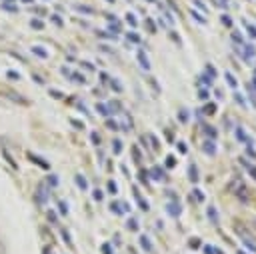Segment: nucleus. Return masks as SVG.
<instances>
[{"mask_svg":"<svg viewBox=\"0 0 256 254\" xmlns=\"http://www.w3.org/2000/svg\"><path fill=\"white\" fill-rule=\"evenodd\" d=\"M46 198H48V192H46V184H40L38 190H36V202H38V204H46Z\"/></svg>","mask_w":256,"mask_h":254,"instance_id":"f257e3e1","label":"nucleus"},{"mask_svg":"<svg viewBox=\"0 0 256 254\" xmlns=\"http://www.w3.org/2000/svg\"><path fill=\"white\" fill-rule=\"evenodd\" d=\"M150 174H152L154 180H162V178H164V170H162L160 166H154L152 170H150Z\"/></svg>","mask_w":256,"mask_h":254,"instance_id":"f03ea898","label":"nucleus"},{"mask_svg":"<svg viewBox=\"0 0 256 254\" xmlns=\"http://www.w3.org/2000/svg\"><path fill=\"white\" fill-rule=\"evenodd\" d=\"M236 136H238V140H244V142H246V146H252V140L246 136V132H244L242 128H238V130H236Z\"/></svg>","mask_w":256,"mask_h":254,"instance_id":"7ed1b4c3","label":"nucleus"},{"mask_svg":"<svg viewBox=\"0 0 256 254\" xmlns=\"http://www.w3.org/2000/svg\"><path fill=\"white\" fill-rule=\"evenodd\" d=\"M206 214H208V218L212 220V224H218V214H216V208H212V206H210Z\"/></svg>","mask_w":256,"mask_h":254,"instance_id":"20e7f679","label":"nucleus"},{"mask_svg":"<svg viewBox=\"0 0 256 254\" xmlns=\"http://www.w3.org/2000/svg\"><path fill=\"white\" fill-rule=\"evenodd\" d=\"M138 60H140V66H142V68H146V70L150 68V64H148V58L144 56V52H142V50L138 52Z\"/></svg>","mask_w":256,"mask_h":254,"instance_id":"39448f33","label":"nucleus"},{"mask_svg":"<svg viewBox=\"0 0 256 254\" xmlns=\"http://www.w3.org/2000/svg\"><path fill=\"white\" fill-rule=\"evenodd\" d=\"M32 52L36 54V56H40V58H48V52H46V50H42V46H34Z\"/></svg>","mask_w":256,"mask_h":254,"instance_id":"423d86ee","label":"nucleus"},{"mask_svg":"<svg viewBox=\"0 0 256 254\" xmlns=\"http://www.w3.org/2000/svg\"><path fill=\"white\" fill-rule=\"evenodd\" d=\"M76 184H78V186H80V188H82V190H86V188H88V182H86V178H84V176H80V174H78V176H76Z\"/></svg>","mask_w":256,"mask_h":254,"instance_id":"0eeeda50","label":"nucleus"},{"mask_svg":"<svg viewBox=\"0 0 256 254\" xmlns=\"http://www.w3.org/2000/svg\"><path fill=\"white\" fill-rule=\"evenodd\" d=\"M188 172H190V180H192V182H196V180H198V170H196V166H192V164H190Z\"/></svg>","mask_w":256,"mask_h":254,"instance_id":"6e6552de","label":"nucleus"},{"mask_svg":"<svg viewBox=\"0 0 256 254\" xmlns=\"http://www.w3.org/2000/svg\"><path fill=\"white\" fill-rule=\"evenodd\" d=\"M140 244H142V248H144V250L152 252V244H150V240L146 238V236H142V238H140Z\"/></svg>","mask_w":256,"mask_h":254,"instance_id":"1a4fd4ad","label":"nucleus"},{"mask_svg":"<svg viewBox=\"0 0 256 254\" xmlns=\"http://www.w3.org/2000/svg\"><path fill=\"white\" fill-rule=\"evenodd\" d=\"M204 150H206L208 154H214L216 152V146H214V142H204Z\"/></svg>","mask_w":256,"mask_h":254,"instance_id":"9d476101","label":"nucleus"},{"mask_svg":"<svg viewBox=\"0 0 256 254\" xmlns=\"http://www.w3.org/2000/svg\"><path fill=\"white\" fill-rule=\"evenodd\" d=\"M168 212H170L172 216L180 214V206H178V204H168Z\"/></svg>","mask_w":256,"mask_h":254,"instance_id":"9b49d317","label":"nucleus"},{"mask_svg":"<svg viewBox=\"0 0 256 254\" xmlns=\"http://www.w3.org/2000/svg\"><path fill=\"white\" fill-rule=\"evenodd\" d=\"M112 150H114V154H120V150H122V142H120V140H114V142H112Z\"/></svg>","mask_w":256,"mask_h":254,"instance_id":"f8f14e48","label":"nucleus"},{"mask_svg":"<svg viewBox=\"0 0 256 254\" xmlns=\"http://www.w3.org/2000/svg\"><path fill=\"white\" fill-rule=\"evenodd\" d=\"M30 26H32V28H36V30H42V28H44L42 20H30Z\"/></svg>","mask_w":256,"mask_h":254,"instance_id":"ddd939ff","label":"nucleus"},{"mask_svg":"<svg viewBox=\"0 0 256 254\" xmlns=\"http://www.w3.org/2000/svg\"><path fill=\"white\" fill-rule=\"evenodd\" d=\"M96 110L100 112L102 116H108V114H110V112H108V108H106V106H104V104H96Z\"/></svg>","mask_w":256,"mask_h":254,"instance_id":"4468645a","label":"nucleus"},{"mask_svg":"<svg viewBox=\"0 0 256 254\" xmlns=\"http://www.w3.org/2000/svg\"><path fill=\"white\" fill-rule=\"evenodd\" d=\"M76 10H80V12H86V14H92V8H90V6H82V4H76Z\"/></svg>","mask_w":256,"mask_h":254,"instance_id":"2eb2a0df","label":"nucleus"},{"mask_svg":"<svg viewBox=\"0 0 256 254\" xmlns=\"http://www.w3.org/2000/svg\"><path fill=\"white\" fill-rule=\"evenodd\" d=\"M226 80H228V84H230L232 88H236V80H234V76H232L230 72H226Z\"/></svg>","mask_w":256,"mask_h":254,"instance_id":"dca6fc26","label":"nucleus"},{"mask_svg":"<svg viewBox=\"0 0 256 254\" xmlns=\"http://www.w3.org/2000/svg\"><path fill=\"white\" fill-rule=\"evenodd\" d=\"M136 200H138V204H140V208H142V210H148V202H144L140 196H138V194H136Z\"/></svg>","mask_w":256,"mask_h":254,"instance_id":"f3484780","label":"nucleus"},{"mask_svg":"<svg viewBox=\"0 0 256 254\" xmlns=\"http://www.w3.org/2000/svg\"><path fill=\"white\" fill-rule=\"evenodd\" d=\"M70 122H72V126H76V128H80V130L84 128V122H80V120H76V118H72Z\"/></svg>","mask_w":256,"mask_h":254,"instance_id":"a211bd4d","label":"nucleus"},{"mask_svg":"<svg viewBox=\"0 0 256 254\" xmlns=\"http://www.w3.org/2000/svg\"><path fill=\"white\" fill-rule=\"evenodd\" d=\"M108 190H110V194H116V190H118V186H116V184H114V182H112V180H110V182H108Z\"/></svg>","mask_w":256,"mask_h":254,"instance_id":"6ab92c4d","label":"nucleus"},{"mask_svg":"<svg viewBox=\"0 0 256 254\" xmlns=\"http://www.w3.org/2000/svg\"><path fill=\"white\" fill-rule=\"evenodd\" d=\"M106 124H108V128H110V130H118V122H114V120H108Z\"/></svg>","mask_w":256,"mask_h":254,"instance_id":"aec40b11","label":"nucleus"},{"mask_svg":"<svg viewBox=\"0 0 256 254\" xmlns=\"http://www.w3.org/2000/svg\"><path fill=\"white\" fill-rule=\"evenodd\" d=\"M214 110H216V106H214V104H210V106H206L204 114H214Z\"/></svg>","mask_w":256,"mask_h":254,"instance_id":"412c9836","label":"nucleus"},{"mask_svg":"<svg viewBox=\"0 0 256 254\" xmlns=\"http://www.w3.org/2000/svg\"><path fill=\"white\" fill-rule=\"evenodd\" d=\"M90 138H92V142H94V144H100V136H98L96 132H92V134H90Z\"/></svg>","mask_w":256,"mask_h":254,"instance_id":"4be33fe9","label":"nucleus"},{"mask_svg":"<svg viewBox=\"0 0 256 254\" xmlns=\"http://www.w3.org/2000/svg\"><path fill=\"white\" fill-rule=\"evenodd\" d=\"M204 252L206 254H216V248H214V246H204Z\"/></svg>","mask_w":256,"mask_h":254,"instance_id":"5701e85b","label":"nucleus"},{"mask_svg":"<svg viewBox=\"0 0 256 254\" xmlns=\"http://www.w3.org/2000/svg\"><path fill=\"white\" fill-rule=\"evenodd\" d=\"M128 228H130V230H136V228H138V224H136V220H128Z\"/></svg>","mask_w":256,"mask_h":254,"instance_id":"b1692460","label":"nucleus"},{"mask_svg":"<svg viewBox=\"0 0 256 254\" xmlns=\"http://www.w3.org/2000/svg\"><path fill=\"white\" fill-rule=\"evenodd\" d=\"M194 196H196V200H198V202L204 200V196H202V192H200V190H194Z\"/></svg>","mask_w":256,"mask_h":254,"instance_id":"393cba45","label":"nucleus"},{"mask_svg":"<svg viewBox=\"0 0 256 254\" xmlns=\"http://www.w3.org/2000/svg\"><path fill=\"white\" fill-rule=\"evenodd\" d=\"M110 208H112V212H116V214H120V206H118V204H114V202H112V204H110Z\"/></svg>","mask_w":256,"mask_h":254,"instance_id":"a878e982","label":"nucleus"},{"mask_svg":"<svg viewBox=\"0 0 256 254\" xmlns=\"http://www.w3.org/2000/svg\"><path fill=\"white\" fill-rule=\"evenodd\" d=\"M8 78H12V80H20V74H16V72L10 70V72H8Z\"/></svg>","mask_w":256,"mask_h":254,"instance_id":"bb28decb","label":"nucleus"},{"mask_svg":"<svg viewBox=\"0 0 256 254\" xmlns=\"http://www.w3.org/2000/svg\"><path fill=\"white\" fill-rule=\"evenodd\" d=\"M2 8H4V10H8V12H14V10H16V6H12V4H2Z\"/></svg>","mask_w":256,"mask_h":254,"instance_id":"cd10ccee","label":"nucleus"},{"mask_svg":"<svg viewBox=\"0 0 256 254\" xmlns=\"http://www.w3.org/2000/svg\"><path fill=\"white\" fill-rule=\"evenodd\" d=\"M126 20H128V24H132V26H136V18H134V16H132V14H128V16H126Z\"/></svg>","mask_w":256,"mask_h":254,"instance_id":"c85d7f7f","label":"nucleus"},{"mask_svg":"<svg viewBox=\"0 0 256 254\" xmlns=\"http://www.w3.org/2000/svg\"><path fill=\"white\" fill-rule=\"evenodd\" d=\"M234 96H236V102H238V104H242V106L246 104V102H244V98H242V94H234Z\"/></svg>","mask_w":256,"mask_h":254,"instance_id":"c756f323","label":"nucleus"},{"mask_svg":"<svg viewBox=\"0 0 256 254\" xmlns=\"http://www.w3.org/2000/svg\"><path fill=\"white\" fill-rule=\"evenodd\" d=\"M94 198H96V200H102V190H94Z\"/></svg>","mask_w":256,"mask_h":254,"instance_id":"7c9ffc66","label":"nucleus"},{"mask_svg":"<svg viewBox=\"0 0 256 254\" xmlns=\"http://www.w3.org/2000/svg\"><path fill=\"white\" fill-rule=\"evenodd\" d=\"M72 78L76 82H86V80H84V76H80V74H72Z\"/></svg>","mask_w":256,"mask_h":254,"instance_id":"2f4dec72","label":"nucleus"},{"mask_svg":"<svg viewBox=\"0 0 256 254\" xmlns=\"http://www.w3.org/2000/svg\"><path fill=\"white\" fill-rule=\"evenodd\" d=\"M128 40H132V42H138V40H140V38H138L136 34H130V32H128Z\"/></svg>","mask_w":256,"mask_h":254,"instance_id":"473e14b6","label":"nucleus"},{"mask_svg":"<svg viewBox=\"0 0 256 254\" xmlns=\"http://www.w3.org/2000/svg\"><path fill=\"white\" fill-rule=\"evenodd\" d=\"M190 246H192V248H198V246H200V242H198V238H194V240H192V242H190Z\"/></svg>","mask_w":256,"mask_h":254,"instance_id":"72a5a7b5","label":"nucleus"},{"mask_svg":"<svg viewBox=\"0 0 256 254\" xmlns=\"http://www.w3.org/2000/svg\"><path fill=\"white\" fill-rule=\"evenodd\" d=\"M50 94H52L54 98H62V94H60V92H58V90H50Z\"/></svg>","mask_w":256,"mask_h":254,"instance_id":"f704fd0d","label":"nucleus"},{"mask_svg":"<svg viewBox=\"0 0 256 254\" xmlns=\"http://www.w3.org/2000/svg\"><path fill=\"white\" fill-rule=\"evenodd\" d=\"M248 170H250V174H252V178H256V168H254V166H252V164H250V166H248Z\"/></svg>","mask_w":256,"mask_h":254,"instance_id":"c9c22d12","label":"nucleus"},{"mask_svg":"<svg viewBox=\"0 0 256 254\" xmlns=\"http://www.w3.org/2000/svg\"><path fill=\"white\" fill-rule=\"evenodd\" d=\"M186 118H188V114H186V110H182V112H180V120H182V122H184V120H186Z\"/></svg>","mask_w":256,"mask_h":254,"instance_id":"e433bc0d","label":"nucleus"},{"mask_svg":"<svg viewBox=\"0 0 256 254\" xmlns=\"http://www.w3.org/2000/svg\"><path fill=\"white\" fill-rule=\"evenodd\" d=\"M32 80H36V82H38V84H42V78H40V76H36V74H32Z\"/></svg>","mask_w":256,"mask_h":254,"instance_id":"4c0bfd02","label":"nucleus"},{"mask_svg":"<svg viewBox=\"0 0 256 254\" xmlns=\"http://www.w3.org/2000/svg\"><path fill=\"white\" fill-rule=\"evenodd\" d=\"M60 210H62L64 214H66V212H68V208H66V204H64V202H60Z\"/></svg>","mask_w":256,"mask_h":254,"instance_id":"58836bf2","label":"nucleus"},{"mask_svg":"<svg viewBox=\"0 0 256 254\" xmlns=\"http://www.w3.org/2000/svg\"><path fill=\"white\" fill-rule=\"evenodd\" d=\"M200 98H202V100H206V98H208V92L202 90V92H200Z\"/></svg>","mask_w":256,"mask_h":254,"instance_id":"ea45409f","label":"nucleus"},{"mask_svg":"<svg viewBox=\"0 0 256 254\" xmlns=\"http://www.w3.org/2000/svg\"><path fill=\"white\" fill-rule=\"evenodd\" d=\"M102 250H104V254H110V248H108V244L102 246Z\"/></svg>","mask_w":256,"mask_h":254,"instance_id":"a19ab883","label":"nucleus"},{"mask_svg":"<svg viewBox=\"0 0 256 254\" xmlns=\"http://www.w3.org/2000/svg\"><path fill=\"white\" fill-rule=\"evenodd\" d=\"M222 22H224V24H232V20L226 18V16H222Z\"/></svg>","mask_w":256,"mask_h":254,"instance_id":"79ce46f5","label":"nucleus"},{"mask_svg":"<svg viewBox=\"0 0 256 254\" xmlns=\"http://www.w3.org/2000/svg\"><path fill=\"white\" fill-rule=\"evenodd\" d=\"M22 2H26V4H32L34 0H22Z\"/></svg>","mask_w":256,"mask_h":254,"instance_id":"37998d69","label":"nucleus"},{"mask_svg":"<svg viewBox=\"0 0 256 254\" xmlns=\"http://www.w3.org/2000/svg\"><path fill=\"white\" fill-rule=\"evenodd\" d=\"M108 2H114V0H108Z\"/></svg>","mask_w":256,"mask_h":254,"instance_id":"c03bdc74","label":"nucleus"},{"mask_svg":"<svg viewBox=\"0 0 256 254\" xmlns=\"http://www.w3.org/2000/svg\"><path fill=\"white\" fill-rule=\"evenodd\" d=\"M240 254H246V252H240Z\"/></svg>","mask_w":256,"mask_h":254,"instance_id":"a18cd8bd","label":"nucleus"},{"mask_svg":"<svg viewBox=\"0 0 256 254\" xmlns=\"http://www.w3.org/2000/svg\"><path fill=\"white\" fill-rule=\"evenodd\" d=\"M254 78H256V72H254Z\"/></svg>","mask_w":256,"mask_h":254,"instance_id":"49530a36","label":"nucleus"},{"mask_svg":"<svg viewBox=\"0 0 256 254\" xmlns=\"http://www.w3.org/2000/svg\"><path fill=\"white\" fill-rule=\"evenodd\" d=\"M150 2H154V0H150Z\"/></svg>","mask_w":256,"mask_h":254,"instance_id":"de8ad7c7","label":"nucleus"}]
</instances>
